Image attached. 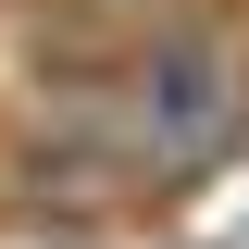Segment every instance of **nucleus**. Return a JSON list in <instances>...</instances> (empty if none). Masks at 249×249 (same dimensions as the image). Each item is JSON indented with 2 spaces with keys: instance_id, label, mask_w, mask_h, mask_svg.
I'll use <instances>...</instances> for the list:
<instances>
[{
  "instance_id": "obj_1",
  "label": "nucleus",
  "mask_w": 249,
  "mask_h": 249,
  "mask_svg": "<svg viewBox=\"0 0 249 249\" xmlns=\"http://www.w3.org/2000/svg\"><path fill=\"white\" fill-rule=\"evenodd\" d=\"M100 112L150 212H199L224 175H249V0H187L150 37H124V62L100 75Z\"/></svg>"
},
{
  "instance_id": "obj_3",
  "label": "nucleus",
  "mask_w": 249,
  "mask_h": 249,
  "mask_svg": "<svg viewBox=\"0 0 249 249\" xmlns=\"http://www.w3.org/2000/svg\"><path fill=\"white\" fill-rule=\"evenodd\" d=\"M75 13H88V25H112V37H150L162 13H187V0H75Z\"/></svg>"
},
{
  "instance_id": "obj_2",
  "label": "nucleus",
  "mask_w": 249,
  "mask_h": 249,
  "mask_svg": "<svg viewBox=\"0 0 249 249\" xmlns=\"http://www.w3.org/2000/svg\"><path fill=\"white\" fill-rule=\"evenodd\" d=\"M150 224L162 212L137 199V175L112 150H75L0 100V249H124Z\"/></svg>"
}]
</instances>
